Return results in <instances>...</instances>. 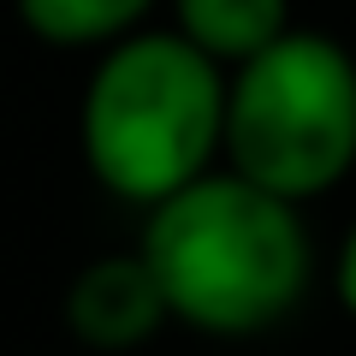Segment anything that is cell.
I'll return each instance as SVG.
<instances>
[{
  "label": "cell",
  "instance_id": "cell-2",
  "mask_svg": "<svg viewBox=\"0 0 356 356\" xmlns=\"http://www.w3.org/2000/svg\"><path fill=\"white\" fill-rule=\"evenodd\" d=\"M77 143L95 184L149 214L220 166L226 72L172 30H137L95 60Z\"/></svg>",
  "mask_w": 356,
  "mask_h": 356
},
{
  "label": "cell",
  "instance_id": "cell-5",
  "mask_svg": "<svg viewBox=\"0 0 356 356\" xmlns=\"http://www.w3.org/2000/svg\"><path fill=\"white\" fill-rule=\"evenodd\" d=\"M291 30V0H172V36L220 72H238Z\"/></svg>",
  "mask_w": 356,
  "mask_h": 356
},
{
  "label": "cell",
  "instance_id": "cell-4",
  "mask_svg": "<svg viewBox=\"0 0 356 356\" xmlns=\"http://www.w3.org/2000/svg\"><path fill=\"white\" fill-rule=\"evenodd\" d=\"M60 315H65V332L95 356L143 350L172 321L161 285H154L149 261L137 250H113V255H95L89 267H77L72 285H65Z\"/></svg>",
  "mask_w": 356,
  "mask_h": 356
},
{
  "label": "cell",
  "instance_id": "cell-7",
  "mask_svg": "<svg viewBox=\"0 0 356 356\" xmlns=\"http://www.w3.org/2000/svg\"><path fill=\"white\" fill-rule=\"evenodd\" d=\"M332 297H339V309L356 321V220H350V232H344L339 255H332Z\"/></svg>",
  "mask_w": 356,
  "mask_h": 356
},
{
  "label": "cell",
  "instance_id": "cell-3",
  "mask_svg": "<svg viewBox=\"0 0 356 356\" xmlns=\"http://www.w3.org/2000/svg\"><path fill=\"white\" fill-rule=\"evenodd\" d=\"M226 172L303 208L356 166V60L321 30H285L226 72Z\"/></svg>",
  "mask_w": 356,
  "mask_h": 356
},
{
  "label": "cell",
  "instance_id": "cell-1",
  "mask_svg": "<svg viewBox=\"0 0 356 356\" xmlns=\"http://www.w3.org/2000/svg\"><path fill=\"white\" fill-rule=\"evenodd\" d=\"M137 255L166 297V315L208 339H255L297 315L315 280L303 208L214 166L191 191L143 214Z\"/></svg>",
  "mask_w": 356,
  "mask_h": 356
},
{
  "label": "cell",
  "instance_id": "cell-6",
  "mask_svg": "<svg viewBox=\"0 0 356 356\" xmlns=\"http://www.w3.org/2000/svg\"><path fill=\"white\" fill-rule=\"evenodd\" d=\"M161 0H13L18 24L48 48H113L137 36Z\"/></svg>",
  "mask_w": 356,
  "mask_h": 356
}]
</instances>
